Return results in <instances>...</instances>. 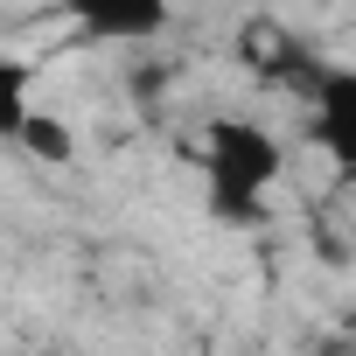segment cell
I'll return each mask as SVG.
<instances>
[{"instance_id": "2", "label": "cell", "mask_w": 356, "mask_h": 356, "mask_svg": "<svg viewBox=\"0 0 356 356\" xmlns=\"http://www.w3.org/2000/svg\"><path fill=\"white\" fill-rule=\"evenodd\" d=\"M175 15V0H70V22L84 29V42H140L161 35Z\"/></svg>"}, {"instance_id": "4", "label": "cell", "mask_w": 356, "mask_h": 356, "mask_svg": "<svg viewBox=\"0 0 356 356\" xmlns=\"http://www.w3.org/2000/svg\"><path fill=\"white\" fill-rule=\"evenodd\" d=\"M15 140H22V147H29V154H35V161H49V168H63V161H70V154H77V133H70V126H63V119H49V112H29V119H22V133H15Z\"/></svg>"}, {"instance_id": "3", "label": "cell", "mask_w": 356, "mask_h": 356, "mask_svg": "<svg viewBox=\"0 0 356 356\" xmlns=\"http://www.w3.org/2000/svg\"><path fill=\"white\" fill-rule=\"evenodd\" d=\"M307 98H314V140L335 154V168H356V77L321 70Z\"/></svg>"}, {"instance_id": "1", "label": "cell", "mask_w": 356, "mask_h": 356, "mask_svg": "<svg viewBox=\"0 0 356 356\" xmlns=\"http://www.w3.org/2000/svg\"><path fill=\"white\" fill-rule=\"evenodd\" d=\"M196 161L210 175V217L231 224V231H259L266 224V189L286 168V147L259 119H210Z\"/></svg>"}, {"instance_id": "5", "label": "cell", "mask_w": 356, "mask_h": 356, "mask_svg": "<svg viewBox=\"0 0 356 356\" xmlns=\"http://www.w3.org/2000/svg\"><path fill=\"white\" fill-rule=\"evenodd\" d=\"M29 84H35V70H29V63L0 56V140H15V133H22V119L35 112V105H29Z\"/></svg>"}]
</instances>
